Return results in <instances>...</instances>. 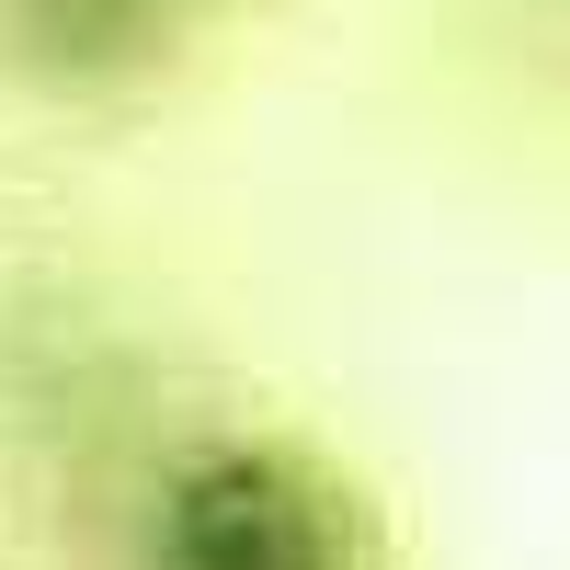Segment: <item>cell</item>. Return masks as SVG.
<instances>
[{
	"mask_svg": "<svg viewBox=\"0 0 570 570\" xmlns=\"http://www.w3.org/2000/svg\"><path fill=\"white\" fill-rule=\"evenodd\" d=\"M137 570H376V513L308 445L217 434L149 491Z\"/></svg>",
	"mask_w": 570,
	"mask_h": 570,
	"instance_id": "6da1fadb",
	"label": "cell"
},
{
	"mask_svg": "<svg viewBox=\"0 0 570 570\" xmlns=\"http://www.w3.org/2000/svg\"><path fill=\"white\" fill-rule=\"evenodd\" d=\"M0 35L35 80H69V91H104L126 69L160 58L171 35V0H0Z\"/></svg>",
	"mask_w": 570,
	"mask_h": 570,
	"instance_id": "7a4b0ae2",
	"label": "cell"
},
{
	"mask_svg": "<svg viewBox=\"0 0 570 570\" xmlns=\"http://www.w3.org/2000/svg\"><path fill=\"white\" fill-rule=\"evenodd\" d=\"M171 12H195V0H171Z\"/></svg>",
	"mask_w": 570,
	"mask_h": 570,
	"instance_id": "3957f363",
	"label": "cell"
}]
</instances>
